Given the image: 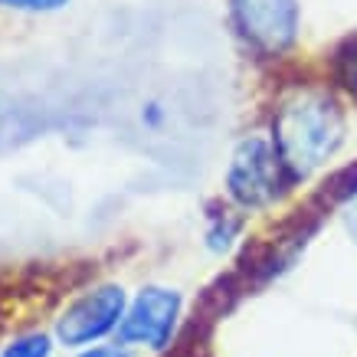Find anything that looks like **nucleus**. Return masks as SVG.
Listing matches in <instances>:
<instances>
[{
  "label": "nucleus",
  "mask_w": 357,
  "mask_h": 357,
  "mask_svg": "<svg viewBox=\"0 0 357 357\" xmlns=\"http://www.w3.org/2000/svg\"><path fill=\"white\" fill-rule=\"evenodd\" d=\"M229 20L252 53L282 56L298 40L302 3L298 0H229Z\"/></svg>",
  "instance_id": "5"
},
{
  "label": "nucleus",
  "mask_w": 357,
  "mask_h": 357,
  "mask_svg": "<svg viewBox=\"0 0 357 357\" xmlns=\"http://www.w3.org/2000/svg\"><path fill=\"white\" fill-rule=\"evenodd\" d=\"M341 227H344L347 239L357 246V184L351 187L344 194V200H341Z\"/></svg>",
  "instance_id": "10"
},
{
  "label": "nucleus",
  "mask_w": 357,
  "mask_h": 357,
  "mask_svg": "<svg viewBox=\"0 0 357 357\" xmlns=\"http://www.w3.org/2000/svg\"><path fill=\"white\" fill-rule=\"evenodd\" d=\"M285 184H289V174L282 167V158L269 135L262 131L243 135L233 144L223 167V187H227V200L239 213L269 210L282 197Z\"/></svg>",
  "instance_id": "2"
},
{
  "label": "nucleus",
  "mask_w": 357,
  "mask_h": 357,
  "mask_svg": "<svg viewBox=\"0 0 357 357\" xmlns=\"http://www.w3.org/2000/svg\"><path fill=\"white\" fill-rule=\"evenodd\" d=\"M73 0H0V10L26 13V17H50V13L66 10Z\"/></svg>",
  "instance_id": "8"
},
{
  "label": "nucleus",
  "mask_w": 357,
  "mask_h": 357,
  "mask_svg": "<svg viewBox=\"0 0 357 357\" xmlns=\"http://www.w3.org/2000/svg\"><path fill=\"white\" fill-rule=\"evenodd\" d=\"M125 308H128V289L121 282H98L59 312L53 325L56 344L69 351L102 344L119 331Z\"/></svg>",
  "instance_id": "3"
},
{
  "label": "nucleus",
  "mask_w": 357,
  "mask_h": 357,
  "mask_svg": "<svg viewBox=\"0 0 357 357\" xmlns=\"http://www.w3.org/2000/svg\"><path fill=\"white\" fill-rule=\"evenodd\" d=\"M76 357H128V347H121V344H96V347H82Z\"/></svg>",
  "instance_id": "11"
},
{
  "label": "nucleus",
  "mask_w": 357,
  "mask_h": 357,
  "mask_svg": "<svg viewBox=\"0 0 357 357\" xmlns=\"http://www.w3.org/2000/svg\"><path fill=\"white\" fill-rule=\"evenodd\" d=\"M337 76H341L347 92L357 96V40H351L347 50L341 53V59H337Z\"/></svg>",
  "instance_id": "9"
},
{
  "label": "nucleus",
  "mask_w": 357,
  "mask_h": 357,
  "mask_svg": "<svg viewBox=\"0 0 357 357\" xmlns=\"http://www.w3.org/2000/svg\"><path fill=\"white\" fill-rule=\"evenodd\" d=\"M239 229H243V223H239V217H236V206H233V210H220V213H213V217L206 220V233H204L206 249L217 252V256L229 252V249L236 246Z\"/></svg>",
  "instance_id": "6"
},
{
  "label": "nucleus",
  "mask_w": 357,
  "mask_h": 357,
  "mask_svg": "<svg viewBox=\"0 0 357 357\" xmlns=\"http://www.w3.org/2000/svg\"><path fill=\"white\" fill-rule=\"evenodd\" d=\"M269 138L282 158L289 181H308L337 158L347 138L344 109L328 89L298 86L279 98Z\"/></svg>",
  "instance_id": "1"
},
{
  "label": "nucleus",
  "mask_w": 357,
  "mask_h": 357,
  "mask_svg": "<svg viewBox=\"0 0 357 357\" xmlns=\"http://www.w3.org/2000/svg\"><path fill=\"white\" fill-rule=\"evenodd\" d=\"M181 314H184L181 289L151 282L135 295H128V308H125V318L115 331V344L164 351L181 325Z\"/></svg>",
  "instance_id": "4"
},
{
  "label": "nucleus",
  "mask_w": 357,
  "mask_h": 357,
  "mask_svg": "<svg viewBox=\"0 0 357 357\" xmlns=\"http://www.w3.org/2000/svg\"><path fill=\"white\" fill-rule=\"evenodd\" d=\"M56 337L46 331H30V335L13 337L10 344H3L0 357H53Z\"/></svg>",
  "instance_id": "7"
}]
</instances>
